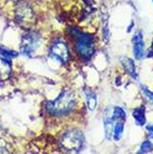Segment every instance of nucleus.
Here are the masks:
<instances>
[{
  "label": "nucleus",
  "mask_w": 153,
  "mask_h": 154,
  "mask_svg": "<svg viewBox=\"0 0 153 154\" xmlns=\"http://www.w3.org/2000/svg\"><path fill=\"white\" fill-rule=\"evenodd\" d=\"M7 152H8L7 143L5 142L4 140L0 139V153H7Z\"/></svg>",
  "instance_id": "18"
},
{
  "label": "nucleus",
  "mask_w": 153,
  "mask_h": 154,
  "mask_svg": "<svg viewBox=\"0 0 153 154\" xmlns=\"http://www.w3.org/2000/svg\"><path fill=\"white\" fill-rule=\"evenodd\" d=\"M0 55H1V57L6 58L8 60H11L12 58H15L18 56V53L15 51V50L8 49L6 47H0Z\"/></svg>",
  "instance_id": "13"
},
{
  "label": "nucleus",
  "mask_w": 153,
  "mask_h": 154,
  "mask_svg": "<svg viewBox=\"0 0 153 154\" xmlns=\"http://www.w3.org/2000/svg\"><path fill=\"white\" fill-rule=\"evenodd\" d=\"M76 106V97L73 92L65 91L54 100L45 103V111L50 116H65Z\"/></svg>",
  "instance_id": "1"
},
{
  "label": "nucleus",
  "mask_w": 153,
  "mask_h": 154,
  "mask_svg": "<svg viewBox=\"0 0 153 154\" xmlns=\"http://www.w3.org/2000/svg\"><path fill=\"white\" fill-rule=\"evenodd\" d=\"M10 74H11L10 60H8L4 57H0V79L6 81L10 77Z\"/></svg>",
  "instance_id": "8"
},
{
  "label": "nucleus",
  "mask_w": 153,
  "mask_h": 154,
  "mask_svg": "<svg viewBox=\"0 0 153 154\" xmlns=\"http://www.w3.org/2000/svg\"><path fill=\"white\" fill-rule=\"evenodd\" d=\"M151 53H153V44H152V47H151Z\"/></svg>",
  "instance_id": "20"
},
{
  "label": "nucleus",
  "mask_w": 153,
  "mask_h": 154,
  "mask_svg": "<svg viewBox=\"0 0 153 154\" xmlns=\"http://www.w3.org/2000/svg\"><path fill=\"white\" fill-rule=\"evenodd\" d=\"M146 130L149 132V137L153 139V124L152 125H148V126H146Z\"/></svg>",
  "instance_id": "19"
},
{
  "label": "nucleus",
  "mask_w": 153,
  "mask_h": 154,
  "mask_svg": "<svg viewBox=\"0 0 153 154\" xmlns=\"http://www.w3.org/2000/svg\"><path fill=\"white\" fill-rule=\"evenodd\" d=\"M40 42V35L36 31H28L23 36L20 42V51L26 56H31L37 50Z\"/></svg>",
  "instance_id": "5"
},
{
  "label": "nucleus",
  "mask_w": 153,
  "mask_h": 154,
  "mask_svg": "<svg viewBox=\"0 0 153 154\" xmlns=\"http://www.w3.org/2000/svg\"><path fill=\"white\" fill-rule=\"evenodd\" d=\"M152 1H153V0H152Z\"/></svg>",
  "instance_id": "21"
},
{
  "label": "nucleus",
  "mask_w": 153,
  "mask_h": 154,
  "mask_svg": "<svg viewBox=\"0 0 153 154\" xmlns=\"http://www.w3.org/2000/svg\"><path fill=\"white\" fill-rule=\"evenodd\" d=\"M121 62H122V65L124 67V69L126 70V73L129 75H131L132 77L136 78L138 77V73H136V68H135V65H134V62L130 58H121Z\"/></svg>",
  "instance_id": "9"
},
{
  "label": "nucleus",
  "mask_w": 153,
  "mask_h": 154,
  "mask_svg": "<svg viewBox=\"0 0 153 154\" xmlns=\"http://www.w3.org/2000/svg\"><path fill=\"white\" fill-rule=\"evenodd\" d=\"M85 95H86V103H87V107L93 111L96 107L97 104V100H96V94L91 89H85Z\"/></svg>",
  "instance_id": "11"
},
{
  "label": "nucleus",
  "mask_w": 153,
  "mask_h": 154,
  "mask_svg": "<svg viewBox=\"0 0 153 154\" xmlns=\"http://www.w3.org/2000/svg\"><path fill=\"white\" fill-rule=\"evenodd\" d=\"M73 32L76 37L75 47H76V51L78 56L84 60H89L93 57L94 51H95L93 36L80 32V30H76V29H73Z\"/></svg>",
  "instance_id": "2"
},
{
  "label": "nucleus",
  "mask_w": 153,
  "mask_h": 154,
  "mask_svg": "<svg viewBox=\"0 0 153 154\" xmlns=\"http://www.w3.org/2000/svg\"><path fill=\"white\" fill-rule=\"evenodd\" d=\"M123 130H124V125H123V123L121 122V123H117L114 125V128H113V137H114V140H120L121 139V135H122L123 133Z\"/></svg>",
  "instance_id": "15"
},
{
  "label": "nucleus",
  "mask_w": 153,
  "mask_h": 154,
  "mask_svg": "<svg viewBox=\"0 0 153 154\" xmlns=\"http://www.w3.org/2000/svg\"><path fill=\"white\" fill-rule=\"evenodd\" d=\"M132 114H133V119H135L138 125L142 126L145 124V108H144V106L135 108Z\"/></svg>",
  "instance_id": "10"
},
{
  "label": "nucleus",
  "mask_w": 153,
  "mask_h": 154,
  "mask_svg": "<svg viewBox=\"0 0 153 154\" xmlns=\"http://www.w3.org/2000/svg\"><path fill=\"white\" fill-rule=\"evenodd\" d=\"M112 119H117V121H124L126 119V113L124 112V109L121 107H114L113 108V114H112Z\"/></svg>",
  "instance_id": "14"
},
{
  "label": "nucleus",
  "mask_w": 153,
  "mask_h": 154,
  "mask_svg": "<svg viewBox=\"0 0 153 154\" xmlns=\"http://www.w3.org/2000/svg\"><path fill=\"white\" fill-rule=\"evenodd\" d=\"M141 89H142V92L144 93V95L146 96V98H148L151 103H153V93L151 92V91H149L148 87H145V86H141Z\"/></svg>",
  "instance_id": "17"
},
{
  "label": "nucleus",
  "mask_w": 153,
  "mask_h": 154,
  "mask_svg": "<svg viewBox=\"0 0 153 154\" xmlns=\"http://www.w3.org/2000/svg\"><path fill=\"white\" fill-rule=\"evenodd\" d=\"M59 143H61V147L65 152L77 153L80 152L84 144V136L80 130H70L63 135Z\"/></svg>",
  "instance_id": "3"
},
{
  "label": "nucleus",
  "mask_w": 153,
  "mask_h": 154,
  "mask_svg": "<svg viewBox=\"0 0 153 154\" xmlns=\"http://www.w3.org/2000/svg\"><path fill=\"white\" fill-rule=\"evenodd\" d=\"M16 18L17 23H20L23 27L30 28L36 23V16L34 9L27 1H19L16 7Z\"/></svg>",
  "instance_id": "4"
},
{
  "label": "nucleus",
  "mask_w": 153,
  "mask_h": 154,
  "mask_svg": "<svg viewBox=\"0 0 153 154\" xmlns=\"http://www.w3.org/2000/svg\"><path fill=\"white\" fill-rule=\"evenodd\" d=\"M152 151H153L152 143L149 142V141H145V142H143V144L141 145V149L139 151V153H151Z\"/></svg>",
  "instance_id": "16"
},
{
  "label": "nucleus",
  "mask_w": 153,
  "mask_h": 154,
  "mask_svg": "<svg viewBox=\"0 0 153 154\" xmlns=\"http://www.w3.org/2000/svg\"><path fill=\"white\" fill-rule=\"evenodd\" d=\"M104 126H105L106 139L110 140L113 135V128H114V119H112V116H107L104 119Z\"/></svg>",
  "instance_id": "12"
},
{
  "label": "nucleus",
  "mask_w": 153,
  "mask_h": 154,
  "mask_svg": "<svg viewBox=\"0 0 153 154\" xmlns=\"http://www.w3.org/2000/svg\"><path fill=\"white\" fill-rule=\"evenodd\" d=\"M49 56L58 62H61V64H66L70 58L67 44L61 39L54 42L49 48Z\"/></svg>",
  "instance_id": "6"
},
{
  "label": "nucleus",
  "mask_w": 153,
  "mask_h": 154,
  "mask_svg": "<svg viewBox=\"0 0 153 154\" xmlns=\"http://www.w3.org/2000/svg\"><path fill=\"white\" fill-rule=\"evenodd\" d=\"M133 51L136 59H142L144 56V42L141 32H138L133 37Z\"/></svg>",
  "instance_id": "7"
}]
</instances>
